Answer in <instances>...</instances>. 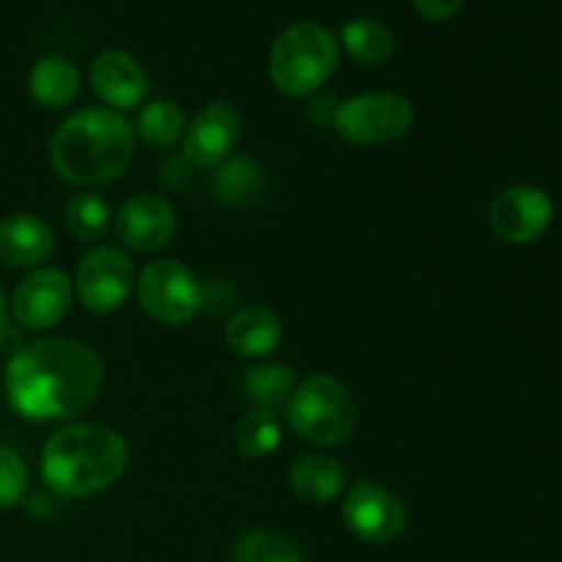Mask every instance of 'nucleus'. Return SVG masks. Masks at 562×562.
Instances as JSON below:
<instances>
[{
    "label": "nucleus",
    "mask_w": 562,
    "mask_h": 562,
    "mask_svg": "<svg viewBox=\"0 0 562 562\" xmlns=\"http://www.w3.org/2000/svg\"><path fill=\"white\" fill-rule=\"evenodd\" d=\"M102 379V357L75 338L33 340L16 349L5 368L11 406L38 423L82 415L97 398Z\"/></svg>",
    "instance_id": "nucleus-1"
},
{
    "label": "nucleus",
    "mask_w": 562,
    "mask_h": 562,
    "mask_svg": "<svg viewBox=\"0 0 562 562\" xmlns=\"http://www.w3.org/2000/svg\"><path fill=\"white\" fill-rule=\"evenodd\" d=\"M135 154V130L110 108H82L55 130L49 159L75 187H102L119 179Z\"/></svg>",
    "instance_id": "nucleus-2"
},
{
    "label": "nucleus",
    "mask_w": 562,
    "mask_h": 562,
    "mask_svg": "<svg viewBox=\"0 0 562 562\" xmlns=\"http://www.w3.org/2000/svg\"><path fill=\"white\" fill-rule=\"evenodd\" d=\"M130 467V445L104 423H71L55 431L42 450V481L58 497H91L121 481Z\"/></svg>",
    "instance_id": "nucleus-3"
},
{
    "label": "nucleus",
    "mask_w": 562,
    "mask_h": 562,
    "mask_svg": "<svg viewBox=\"0 0 562 562\" xmlns=\"http://www.w3.org/2000/svg\"><path fill=\"white\" fill-rule=\"evenodd\" d=\"M338 58V36L322 22L302 20L283 27L274 38L269 77L285 97H311L333 77Z\"/></svg>",
    "instance_id": "nucleus-4"
},
{
    "label": "nucleus",
    "mask_w": 562,
    "mask_h": 562,
    "mask_svg": "<svg viewBox=\"0 0 562 562\" xmlns=\"http://www.w3.org/2000/svg\"><path fill=\"white\" fill-rule=\"evenodd\" d=\"M289 428L305 442L318 448L344 445L355 434L357 404L346 384L329 373L302 379L285 404Z\"/></svg>",
    "instance_id": "nucleus-5"
},
{
    "label": "nucleus",
    "mask_w": 562,
    "mask_h": 562,
    "mask_svg": "<svg viewBox=\"0 0 562 562\" xmlns=\"http://www.w3.org/2000/svg\"><path fill=\"white\" fill-rule=\"evenodd\" d=\"M333 126L344 140L357 146L395 143L415 126V108L406 97L393 91H371L338 104Z\"/></svg>",
    "instance_id": "nucleus-6"
},
{
    "label": "nucleus",
    "mask_w": 562,
    "mask_h": 562,
    "mask_svg": "<svg viewBox=\"0 0 562 562\" xmlns=\"http://www.w3.org/2000/svg\"><path fill=\"white\" fill-rule=\"evenodd\" d=\"M137 302L143 313L165 327H181L203 305L201 280L190 267L173 258L151 261L137 278Z\"/></svg>",
    "instance_id": "nucleus-7"
},
{
    "label": "nucleus",
    "mask_w": 562,
    "mask_h": 562,
    "mask_svg": "<svg viewBox=\"0 0 562 562\" xmlns=\"http://www.w3.org/2000/svg\"><path fill=\"white\" fill-rule=\"evenodd\" d=\"M71 283L88 311L108 316L130 300L132 285H135V267L121 247L99 245L80 258Z\"/></svg>",
    "instance_id": "nucleus-8"
},
{
    "label": "nucleus",
    "mask_w": 562,
    "mask_h": 562,
    "mask_svg": "<svg viewBox=\"0 0 562 562\" xmlns=\"http://www.w3.org/2000/svg\"><path fill=\"white\" fill-rule=\"evenodd\" d=\"M340 516L360 541L373 543V547L398 541L409 525V514L398 494L373 481H360L349 488Z\"/></svg>",
    "instance_id": "nucleus-9"
},
{
    "label": "nucleus",
    "mask_w": 562,
    "mask_h": 562,
    "mask_svg": "<svg viewBox=\"0 0 562 562\" xmlns=\"http://www.w3.org/2000/svg\"><path fill=\"white\" fill-rule=\"evenodd\" d=\"M554 223V203L543 190L516 184L499 192L488 209V225L508 245L538 241Z\"/></svg>",
    "instance_id": "nucleus-10"
},
{
    "label": "nucleus",
    "mask_w": 562,
    "mask_h": 562,
    "mask_svg": "<svg viewBox=\"0 0 562 562\" xmlns=\"http://www.w3.org/2000/svg\"><path fill=\"white\" fill-rule=\"evenodd\" d=\"M75 302V283L58 267H38L11 296L14 318L25 329H49L66 318Z\"/></svg>",
    "instance_id": "nucleus-11"
},
{
    "label": "nucleus",
    "mask_w": 562,
    "mask_h": 562,
    "mask_svg": "<svg viewBox=\"0 0 562 562\" xmlns=\"http://www.w3.org/2000/svg\"><path fill=\"white\" fill-rule=\"evenodd\" d=\"M241 135V115L231 102H209L184 130V157L195 168H220L234 154Z\"/></svg>",
    "instance_id": "nucleus-12"
},
{
    "label": "nucleus",
    "mask_w": 562,
    "mask_h": 562,
    "mask_svg": "<svg viewBox=\"0 0 562 562\" xmlns=\"http://www.w3.org/2000/svg\"><path fill=\"white\" fill-rule=\"evenodd\" d=\"M113 225L121 245L135 252H154L162 250L173 239L179 217L168 198L154 195V192H137L121 203Z\"/></svg>",
    "instance_id": "nucleus-13"
},
{
    "label": "nucleus",
    "mask_w": 562,
    "mask_h": 562,
    "mask_svg": "<svg viewBox=\"0 0 562 562\" xmlns=\"http://www.w3.org/2000/svg\"><path fill=\"white\" fill-rule=\"evenodd\" d=\"M91 88L110 110H130L146 99L148 77L126 49H104L91 64Z\"/></svg>",
    "instance_id": "nucleus-14"
},
{
    "label": "nucleus",
    "mask_w": 562,
    "mask_h": 562,
    "mask_svg": "<svg viewBox=\"0 0 562 562\" xmlns=\"http://www.w3.org/2000/svg\"><path fill=\"white\" fill-rule=\"evenodd\" d=\"M55 250V234L36 214H11L0 220V263L33 269Z\"/></svg>",
    "instance_id": "nucleus-15"
},
{
    "label": "nucleus",
    "mask_w": 562,
    "mask_h": 562,
    "mask_svg": "<svg viewBox=\"0 0 562 562\" xmlns=\"http://www.w3.org/2000/svg\"><path fill=\"white\" fill-rule=\"evenodd\" d=\"M225 340L241 357H267L283 340V324L269 307L250 305L234 313L225 327Z\"/></svg>",
    "instance_id": "nucleus-16"
},
{
    "label": "nucleus",
    "mask_w": 562,
    "mask_h": 562,
    "mask_svg": "<svg viewBox=\"0 0 562 562\" xmlns=\"http://www.w3.org/2000/svg\"><path fill=\"white\" fill-rule=\"evenodd\" d=\"M289 486L305 503H333L346 488V467L333 456H302L291 464Z\"/></svg>",
    "instance_id": "nucleus-17"
},
{
    "label": "nucleus",
    "mask_w": 562,
    "mask_h": 562,
    "mask_svg": "<svg viewBox=\"0 0 562 562\" xmlns=\"http://www.w3.org/2000/svg\"><path fill=\"white\" fill-rule=\"evenodd\" d=\"M27 91L42 108L60 110L75 102L80 93V71L64 55L38 58L27 75Z\"/></svg>",
    "instance_id": "nucleus-18"
},
{
    "label": "nucleus",
    "mask_w": 562,
    "mask_h": 562,
    "mask_svg": "<svg viewBox=\"0 0 562 562\" xmlns=\"http://www.w3.org/2000/svg\"><path fill=\"white\" fill-rule=\"evenodd\" d=\"M212 190L223 206L228 209H250L263 195L267 176L263 168L250 157H228L220 168H214Z\"/></svg>",
    "instance_id": "nucleus-19"
},
{
    "label": "nucleus",
    "mask_w": 562,
    "mask_h": 562,
    "mask_svg": "<svg viewBox=\"0 0 562 562\" xmlns=\"http://www.w3.org/2000/svg\"><path fill=\"white\" fill-rule=\"evenodd\" d=\"M294 387V368L285 366V362L252 366L241 376V393H245L247 404H252V409L274 412V415H278V409H285Z\"/></svg>",
    "instance_id": "nucleus-20"
},
{
    "label": "nucleus",
    "mask_w": 562,
    "mask_h": 562,
    "mask_svg": "<svg viewBox=\"0 0 562 562\" xmlns=\"http://www.w3.org/2000/svg\"><path fill=\"white\" fill-rule=\"evenodd\" d=\"M351 60L362 66H382L395 53V33L376 16H355L340 27V42Z\"/></svg>",
    "instance_id": "nucleus-21"
},
{
    "label": "nucleus",
    "mask_w": 562,
    "mask_h": 562,
    "mask_svg": "<svg viewBox=\"0 0 562 562\" xmlns=\"http://www.w3.org/2000/svg\"><path fill=\"white\" fill-rule=\"evenodd\" d=\"M234 442L245 459H267L283 442V428L274 412L250 409L234 428Z\"/></svg>",
    "instance_id": "nucleus-22"
},
{
    "label": "nucleus",
    "mask_w": 562,
    "mask_h": 562,
    "mask_svg": "<svg viewBox=\"0 0 562 562\" xmlns=\"http://www.w3.org/2000/svg\"><path fill=\"white\" fill-rule=\"evenodd\" d=\"M64 223L66 231L77 241H99L110 231L113 212H110V203L102 195H97V192H80V195H75L66 203Z\"/></svg>",
    "instance_id": "nucleus-23"
},
{
    "label": "nucleus",
    "mask_w": 562,
    "mask_h": 562,
    "mask_svg": "<svg viewBox=\"0 0 562 562\" xmlns=\"http://www.w3.org/2000/svg\"><path fill=\"white\" fill-rule=\"evenodd\" d=\"M187 119L184 110L176 102H168V99H157V102H148L146 108L137 115V137L143 143L154 148H168L184 135Z\"/></svg>",
    "instance_id": "nucleus-24"
},
{
    "label": "nucleus",
    "mask_w": 562,
    "mask_h": 562,
    "mask_svg": "<svg viewBox=\"0 0 562 562\" xmlns=\"http://www.w3.org/2000/svg\"><path fill=\"white\" fill-rule=\"evenodd\" d=\"M234 562H302V552L283 532L252 527L236 541Z\"/></svg>",
    "instance_id": "nucleus-25"
},
{
    "label": "nucleus",
    "mask_w": 562,
    "mask_h": 562,
    "mask_svg": "<svg viewBox=\"0 0 562 562\" xmlns=\"http://www.w3.org/2000/svg\"><path fill=\"white\" fill-rule=\"evenodd\" d=\"M27 467L11 448H0V508L9 510L25 499Z\"/></svg>",
    "instance_id": "nucleus-26"
},
{
    "label": "nucleus",
    "mask_w": 562,
    "mask_h": 562,
    "mask_svg": "<svg viewBox=\"0 0 562 562\" xmlns=\"http://www.w3.org/2000/svg\"><path fill=\"white\" fill-rule=\"evenodd\" d=\"M412 3H415V9L420 11L426 20L445 22V20H450V16L459 14V9L464 0H412Z\"/></svg>",
    "instance_id": "nucleus-27"
},
{
    "label": "nucleus",
    "mask_w": 562,
    "mask_h": 562,
    "mask_svg": "<svg viewBox=\"0 0 562 562\" xmlns=\"http://www.w3.org/2000/svg\"><path fill=\"white\" fill-rule=\"evenodd\" d=\"M5 329V296H3V289H0V333Z\"/></svg>",
    "instance_id": "nucleus-28"
}]
</instances>
